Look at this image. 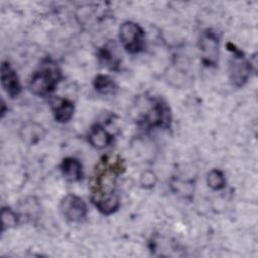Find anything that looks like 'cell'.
<instances>
[{"instance_id":"5bb4252c","label":"cell","mask_w":258,"mask_h":258,"mask_svg":"<svg viewBox=\"0 0 258 258\" xmlns=\"http://www.w3.org/2000/svg\"><path fill=\"white\" fill-rule=\"evenodd\" d=\"M226 177L222 170L214 168L207 175V183L214 190H221L226 186Z\"/></svg>"},{"instance_id":"ba28073f","label":"cell","mask_w":258,"mask_h":258,"mask_svg":"<svg viewBox=\"0 0 258 258\" xmlns=\"http://www.w3.org/2000/svg\"><path fill=\"white\" fill-rule=\"evenodd\" d=\"M1 85L6 94L14 99L21 92V84L15 70L8 61H2L1 64Z\"/></svg>"},{"instance_id":"e0dca14e","label":"cell","mask_w":258,"mask_h":258,"mask_svg":"<svg viewBox=\"0 0 258 258\" xmlns=\"http://www.w3.org/2000/svg\"><path fill=\"white\" fill-rule=\"evenodd\" d=\"M5 115V103L4 101H2V105H1V117L3 118Z\"/></svg>"},{"instance_id":"3957f363","label":"cell","mask_w":258,"mask_h":258,"mask_svg":"<svg viewBox=\"0 0 258 258\" xmlns=\"http://www.w3.org/2000/svg\"><path fill=\"white\" fill-rule=\"evenodd\" d=\"M149 103V109L138 119L139 126L146 130L152 128L163 130L170 129L172 116L168 104L160 97L151 98Z\"/></svg>"},{"instance_id":"4fadbf2b","label":"cell","mask_w":258,"mask_h":258,"mask_svg":"<svg viewBox=\"0 0 258 258\" xmlns=\"http://www.w3.org/2000/svg\"><path fill=\"white\" fill-rule=\"evenodd\" d=\"M93 86L102 95H114L118 91V85L109 75H97L93 80Z\"/></svg>"},{"instance_id":"52a82bcc","label":"cell","mask_w":258,"mask_h":258,"mask_svg":"<svg viewBox=\"0 0 258 258\" xmlns=\"http://www.w3.org/2000/svg\"><path fill=\"white\" fill-rule=\"evenodd\" d=\"M59 210L62 216L73 223H83L88 216L87 204L76 195H67L60 201Z\"/></svg>"},{"instance_id":"8fae6325","label":"cell","mask_w":258,"mask_h":258,"mask_svg":"<svg viewBox=\"0 0 258 258\" xmlns=\"http://www.w3.org/2000/svg\"><path fill=\"white\" fill-rule=\"evenodd\" d=\"M51 111L56 122L67 123L74 115L75 105L69 99L55 98L51 101Z\"/></svg>"},{"instance_id":"5b68a950","label":"cell","mask_w":258,"mask_h":258,"mask_svg":"<svg viewBox=\"0 0 258 258\" xmlns=\"http://www.w3.org/2000/svg\"><path fill=\"white\" fill-rule=\"evenodd\" d=\"M119 39L125 50L131 54H136L144 50L145 32L136 22L125 21L119 28Z\"/></svg>"},{"instance_id":"9a60e30c","label":"cell","mask_w":258,"mask_h":258,"mask_svg":"<svg viewBox=\"0 0 258 258\" xmlns=\"http://www.w3.org/2000/svg\"><path fill=\"white\" fill-rule=\"evenodd\" d=\"M1 221H2V232L8 228H12L18 223V216L16 213L8 207H3L1 211Z\"/></svg>"},{"instance_id":"277c9868","label":"cell","mask_w":258,"mask_h":258,"mask_svg":"<svg viewBox=\"0 0 258 258\" xmlns=\"http://www.w3.org/2000/svg\"><path fill=\"white\" fill-rule=\"evenodd\" d=\"M227 49L232 52L229 64V79L236 88H242L249 80L252 73V64L245 57L244 52L234 43L227 42Z\"/></svg>"},{"instance_id":"6da1fadb","label":"cell","mask_w":258,"mask_h":258,"mask_svg":"<svg viewBox=\"0 0 258 258\" xmlns=\"http://www.w3.org/2000/svg\"><path fill=\"white\" fill-rule=\"evenodd\" d=\"M125 159L117 153L103 155L95 164L90 178L91 202L104 215H112L120 207L117 180L126 171Z\"/></svg>"},{"instance_id":"7c38bea8","label":"cell","mask_w":258,"mask_h":258,"mask_svg":"<svg viewBox=\"0 0 258 258\" xmlns=\"http://www.w3.org/2000/svg\"><path fill=\"white\" fill-rule=\"evenodd\" d=\"M59 169L64 179L70 182H77L83 178V165L81 161L75 157L63 158Z\"/></svg>"},{"instance_id":"7a4b0ae2","label":"cell","mask_w":258,"mask_h":258,"mask_svg":"<svg viewBox=\"0 0 258 258\" xmlns=\"http://www.w3.org/2000/svg\"><path fill=\"white\" fill-rule=\"evenodd\" d=\"M61 79L62 74L57 62L51 57H45L32 73L28 88L33 95L46 97L54 92Z\"/></svg>"},{"instance_id":"30bf717a","label":"cell","mask_w":258,"mask_h":258,"mask_svg":"<svg viewBox=\"0 0 258 258\" xmlns=\"http://www.w3.org/2000/svg\"><path fill=\"white\" fill-rule=\"evenodd\" d=\"M88 142L97 149H104L112 144L114 140L113 134H111L103 125L94 124L88 133Z\"/></svg>"},{"instance_id":"9c48e42d","label":"cell","mask_w":258,"mask_h":258,"mask_svg":"<svg viewBox=\"0 0 258 258\" xmlns=\"http://www.w3.org/2000/svg\"><path fill=\"white\" fill-rule=\"evenodd\" d=\"M99 62L111 71H119L121 57L115 41H108L97 51Z\"/></svg>"},{"instance_id":"2e32d148","label":"cell","mask_w":258,"mask_h":258,"mask_svg":"<svg viewBox=\"0 0 258 258\" xmlns=\"http://www.w3.org/2000/svg\"><path fill=\"white\" fill-rule=\"evenodd\" d=\"M155 182H156V176L151 171L144 172L140 177V183L143 187H146V188L152 187V186H154Z\"/></svg>"},{"instance_id":"8992f818","label":"cell","mask_w":258,"mask_h":258,"mask_svg":"<svg viewBox=\"0 0 258 258\" xmlns=\"http://www.w3.org/2000/svg\"><path fill=\"white\" fill-rule=\"evenodd\" d=\"M198 45L203 64L208 68L217 67L219 61L220 47L219 34L212 28H207L203 30L200 35Z\"/></svg>"}]
</instances>
